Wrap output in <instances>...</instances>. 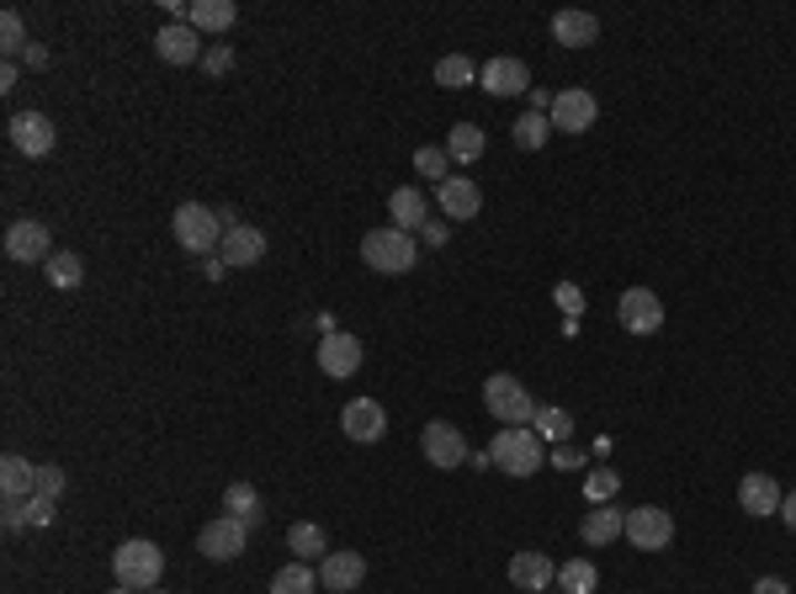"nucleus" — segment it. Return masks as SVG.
Listing matches in <instances>:
<instances>
[{"instance_id":"32","label":"nucleus","mask_w":796,"mask_h":594,"mask_svg":"<svg viewBox=\"0 0 796 594\" xmlns=\"http://www.w3.org/2000/svg\"><path fill=\"white\" fill-rule=\"evenodd\" d=\"M473 80H478V70H473L467 53H446V59L435 64V85H441V91H462V85H473Z\"/></svg>"},{"instance_id":"6","label":"nucleus","mask_w":796,"mask_h":594,"mask_svg":"<svg viewBox=\"0 0 796 594\" xmlns=\"http://www.w3.org/2000/svg\"><path fill=\"white\" fill-rule=\"evenodd\" d=\"M420 452H425V462L431 467H441V473H457V467H467V435H462L452 420H431L425 425V435H420Z\"/></svg>"},{"instance_id":"31","label":"nucleus","mask_w":796,"mask_h":594,"mask_svg":"<svg viewBox=\"0 0 796 594\" xmlns=\"http://www.w3.org/2000/svg\"><path fill=\"white\" fill-rule=\"evenodd\" d=\"M314 590H319V568L298 563V557H292L288 568L271 578V594H314Z\"/></svg>"},{"instance_id":"36","label":"nucleus","mask_w":796,"mask_h":594,"mask_svg":"<svg viewBox=\"0 0 796 594\" xmlns=\"http://www.w3.org/2000/svg\"><path fill=\"white\" fill-rule=\"evenodd\" d=\"M510 139L521 143V149H542V143L553 139V118H542V112H526V118L510 128Z\"/></svg>"},{"instance_id":"1","label":"nucleus","mask_w":796,"mask_h":594,"mask_svg":"<svg viewBox=\"0 0 796 594\" xmlns=\"http://www.w3.org/2000/svg\"><path fill=\"white\" fill-rule=\"evenodd\" d=\"M488 456H494V467H500L505 477H531V473H542L547 446H542V435H536L531 425H505L500 435H494Z\"/></svg>"},{"instance_id":"42","label":"nucleus","mask_w":796,"mask_h":594,"mask_svg":"<svg viewBox=\"0 0 796 594\" xmlns=\"http://www.w3.org/2000/svg\"><path fill=\"white\" fill-rule=\"evenodd\" d=\"M526 101H531V112H542V118H547V112H553V101H557V95H553V91H542V85H531V91H526Z\"/></svg>"},{"instance_id":"5","label":"nucleus","mask_w":796,"mask_h":594,"mask_svg":"<svg viewBox=\"0 0 796 594\" xmlns=\"http://www.w3.org/2000/svg\"><path fill=\"white\" fill-rule=\"evenodd\" d=\"M483 409H488L500 425H526V420H536V399L526 393V382L510 377V372H494V377L483 382Z\"/></svg>"},{"instance_id":"22","label":"nucleus","mask_w":796,"mask_h":594,"mask_svg":"<svg viewBox=\"0 0 796 594\" xmlns=\"http://www.w3.org/2000/svg\"><path fill=\"white\" fill-rule=\"evenodd\" d=\"M218 255H223V265H261L265 261V234L261 229H250V223H240V229H229L223 234V244H218Z\"/></svg>"},{"instance_id":"27","label":"nucleus","mask_w":796,"mask_h":594,"mask_svg":"<svg viewBox=\"0 0 796 594\" xmlns=\"http://www.w3.org/2000/svg\"><path fill=\"white\" fill-rule=\"evenodd\" d=\"M557 590L563 594H595L601 590V568H595L590 557H568V563H557Z\"/></svg>"},{"instance_id":"23","label":"nucleus","mask_w":796,"mask_h":594,"mask_svg":"<svg viewBox=\"0 0 796 594\" xmlns=\"http://www.w3.org/2000/svg\"><path fill=\"white\" fill-rule=\"evenodd\" d=\"M627 531V510H611V504H595V510H584L580 521V536L590 547H605V542H616Z\"/></svg>"},{"instance_id":"37","label":"nucleus","mask_w":796,"mask_h":594,"mask_svg":"<svg viewBox=\"0 0 796 594\" xmlns=\"http://www.w3.org/2000/svg\"><path fill=\"white\" fill-rule=\"evenodd\" d=\"M616 489H622V473H616V467H595V473H584V500L590 504L616 500Z\"/></svg>"},{"instance_id":"44","label":"nucleus","mask_w":796,"mask_h":594,"mask_svg":"<svg viewBox=\"0 0 796 594\" xmlns=\"http://www.w3.org/2000/svg\"><path fill=\"white\" fill-rule=\"evenodd\" d=\"M49 521H53V500L32 494V525H49Z\"/></svg>"},{"instance_id":"11","label":"nucleus","mask_w":796,"mask_h":594,"mask_svg":"<svg viewBox=\"0 0 796 594\" xmlns=\"http://www.w3.org/2000/svg\"><path fill=\"white\" fill-rule=\"evenodd\" d=\"M6 255H11V261H22V265H32V261L49 265V255H53L49 223H38V218H17V223L6 229Z\"/></svg>"},{"instance_id":"50","label":"nucleus","mask_w":796,"mask_h":594,"mask_svg":"<svg viewBox=\"0 0 796 594\" xmlns=\"http://www.w3.org/2000/svg\"><path fill=\"white\" fill-rule=\"evenodd\" d=\"M17 74H22L17 64H6V70H0V91H17Z\"/></svg>"},{"instance_id":"48","label":"nucleus","mask_w":796,"mask_h":594,"mask_svg":"<svg viewBox=\"0 0 796 594\" xmlns=\"http://www.w3.org/2000/svg\"><path fill=\"white\" fill-rule=\"evenodd\" d=\"M780 521L792 525V536H796V494H786V500H780Z\"/></svg>"},{"instance_id":"49","label":"nucleus","mask_w":796,"mask_h":594,"mask_svg":"<svg viewBox=\"0 0 796 594\" xmlns=\"http://www.w3.org/2000/svg\"><path fill=\"white\" fill-rule=\"evenodd\" d=\"M553 462H557V467H580V452H574V446H557Z\"/></svg>"},{"instance_id":"13","label":"nucleus","mask_w":796,"mask_h":594,"mask_svg":"<svg viewBox=\"0 0 796 594\" xmlns=\"http://www.w3.org/2000/svg\"><path fill=\"white\" fill-rule=\"evenodd\" d=\"M314 356H319V372H324V377H356V372H362V340L335 330L319 340Z\"/></svg>"},{"instance_id":"16","label":"nucleus","mask_w":796,"mask_h":594,"mask_svg":"<svg viewBox=\"0 0 796 594\" xmlns=\"http://www.w3.org/2000/svg\"><path fill=\"white\" fill-rule=\"evenodd\" d=\"M366 578V557L362 552H330V557H319V584L330 594H351L362 590Z\"/></svg>"},{"instance_id":"14","label":"nucleus","mask_w":796,"mask_h":594,"mask_svg":"<svg viewBox=\"0 0 796 594\" xmlns=\"http://www.w3.org/2000/svg\"><path fill=\"white\" fill-rule=\"evenodd\" d=\"M53 122L43 118V112H17L11 118V149L17 154H27V160H43V154H53Z\"/></svg>"},{"instance_id":"15","label":"nucleus","mask_w":796,"mask_h":594,"mask_svg":"<svg viewBox=\"0 0 796 594\" xmlns=\"http://www.w3.org/2000/svg\"><path fill=\"white\" fill-rule=\"evenodd\" d=\"M435 197H441V213H446V223H473V218L483 213V191L467 181V175H446L441 187H435Z\"/></svg>"},{"instance_id":"12","label":"nucleus","mask_w":796,"mask_h":594,"mask_svg":"<svg viewBox=\"0 0 796 594\" xmlns=\"http://www.w3.org/2000/svg\"><path fill=\"white\" fill-rule=\"evenodd\" d=\"M340 430L356 441V446H377L387 435V409L377 399H351V404L340 409Z\"/></svg>"},{"instance_id":"28","label":"nucleus","mask_w":796,"mask_h":594,"mask_svg":"<svg viewBox=\"0 0 796 594\" xmlns=\"http://www.w3.org/2000/svg\"><path fill=\"white\" fill-rule=\"evenodd\" d=\"M483 149H488V139H483V128H473V122H457V128L446 133L452 165H473V160H483Z\"/></svg>"},{"instance_id":"51","label":"nucleus","mask_w":796,"mask_h":594,"mask_svg":"<svg viewBox=\"0 0 796 594\" xmlns=\"http://www.w3.org/2000/svg\"><path fill=\"white\" fill-rule=\"evenodd\" d=\"M112 594H139V590H122V584H118V590H112Z\"/></svg>"},{"instance_id":"17","label":"nucleus","mask_w":796,"mask_h":594,"mask_svg":"<svg viewBox=\"0 0 796 594\" xmlns=\"http://www.w3.org/2000/svg\"><path fill=\"white\" fill-rule=\"evenodd\" d=\"M510 584L526 594H547L557 584V563L547 552H515L510 557Z\"/></svg>"},{"instance_id":"3","label":"nucleus","mask_w":796,"mask_h":594,"mask_svg":"<svg viewBox=\"0 0 796 594\" xmlns=\"http://www.w3.org/2000/svg\"><path fill=\"white\" fill-rule=\"evenodd\" d=\"M170 234L187 255H213L223 244V223H218V208H202V202H181L175 218H170Z\"/></svg>"},{"instance_id":"29","label":"nucleus","mask_w":796,"mask_h":594,"mask_svg":"<svg viewBox=\"0 0 796 594\" xmlns=\"http://www.w3.org/2000/svg\"><path fill=\"white\" fill-rule=\"evenodd\" d=\"M288 552L298 563H314V557H330V542H324V531L314 521H298L288 525Z\"/></svg>"},{"instance_id":"19","label":"nucleus","mask_w":796,"mask_h":594,"mask_svg":"<svg viewBox=\"0 0 796 594\" xmlns=\"http://www.w3.org/2000/svg\"><path fill=\"white\" fill-rule=\"evenodd\" d=\"M780 483H775L770 473H748L744 483H738V504H744V515H754V521H765V515H780Z\"/></svg>"},{"instance_id":"52","label":"nucleus","mask_w":796,"mask_h":594,"mask_svg":"<svg viewBox=\"0 0 796 594\" xmlns=\"http://www.w3.org/2000/svg\"><path fill=\"white\" fill-rule=\"evenodd\" d=\"M149 594H165V590H149Z\"/></svg>"},{"instance_id":"35","label":"nucleus","mask_w":796,"mask_h":594,"mask_svg":"<svg viewBox=\"0 0 796 594\" xmlns=\"http://www.w3.org/2000/svg\"><path fill=\"white\" fill-rule=\"evenodd\" d=\"M27 48H32V38H27V27H22V11H6L0 17V53H6V64H17Z\"/></svg>"},{"instance_id":"39","label":"nucleus","mask_w":796,"mask_h":594,"mask_svg":"<svg viewBox=\"0 0 796 594\" xmlns=\"http://www.w3.org/2000/svg\"><path fill=\"white\" fill-rule=\"evenodd\" d=\"M64 483H70V477H64V467L38 462V494H43V500H59V494H64Z\"/></svg>"},{"instance_id":"47","label":"nucleus","mask_w":796,"mask_h":594,"mask_svg":"<svg viewBox=\"0 0 796 594\" xmlns=\"http://www.w3.org/2000/svg\"><path fill=\"white\" fill-rule=\"evenodd\" d=\"M420 234H425V244H441V239H446V223H441V218H431Z\"/></svg>"},{"instance_id":"9","label":"nucleus","mask_w":796,"mask_h":594,"mask_svg":"<svg viewBox=\"0 0 796 594\" xmlns=\"http://www.w3.org/2000/svg\"><path fill=\"white\" fill-rule=\"evenodd\" d=\"M547 118H553V133H590L595 118H601V101L584 91V85H568V91H557Z\"/></svg>"},{"instance_id":"34","label":"nucleus","mask_w":796,"mask_h":594,"mask_svg":"<svg viewBox=\"0 0 796 594\" xmlns=\"http://www.w3.org/2000/svg\"><path fill=\"white\" fill-rule=\"evenodd\" d=\"M414 170H420L425 181L441 187V181L452 175V154H446V143H420V149H414Z\"/></svg>"},{"instance_id":"24","label":"nucleus","mask_w":796,"mask_h":594,"mask_svg":"<svg viewBox=\"0 0 796 594\" xmlns=\"http://www.w3.org/2000/svg\"><path fill=\"white\" fill-rule=\"evenodd\" d=\"M0 494H6V500H32V494H38V467H32L27 456L6 452L0 456Z\"/></svg>"},{"instance_id":"41","label":"nucleus","mask_w":796,"mask_h":594,"mask_svg":"<svg viewBox=\"0 0 796 594\" xmlns=\"http://www.w3.org/2000/svg\"><path fill=\"white\" fill-rule=\"evenodd\" d=\"M202 70H208V74H229V70H234V48H229V43L208 48V53H202Z\"/></svg>"},{"instance_id":"7","label":"nucleus","mask_w":796,"mask_h":594,"mask_svg":"<svg viewBox=\"0 0 796 594\" xmlns=\"http://www.w3.org/2000/svg\"><path fill=\"white\" fill-rule=\"evenodd\" d=\"M627 536L637 552H664L669 542H675V515L669 510H658V504H637V510H627Z\"/></svg>"},{"instance_id":"43","label":"nucleus","mask_w":796,"mask_h":594,"mask_svg":"<svg viewBox=\"0 0 796 594\" xmlns=\"http://www.w3.org/2000/svg\"><path fill=\"white\" fill-rule=\"evenodd\" d=\"M557 303H563V309H568V313H580V309H584L580 286H574V282H563V286H557Z\"/></svg>"},{"instance_id":"40","label":"nucleus","mask_w":796,"mask_h":594,"mask_svg":"<svg viewBox=\"0 0 796 594\" xmlns=\"http://www.w3.org/2000/svg\"><path fill=\"white\" fill-rule=\"evenodd\" d=\"M27 521H32V500H6V510H0V525H6V531H22Z\"/></svg>"},{"instance_id":"33","label":"nucleus","mask_w":796,"mask_h":594,"mask_svg":"<svg viewBox=\"0 0 796 594\" xmlns=\"http://www.w3.org/2000/svg\"><path fill=\"white\" fill-rule=\"evenodd\" d=\"M43 271H49V282H53V286H64V292H70V286H80V282H85V261H80L74 250H53V255H49V265H43Z\"/></svg>"},{"instance_id":"30","label":"nucleus","mask_w":796,"mask_h":594,"mask_svg":"<svg viewBox=\"0 0 796 594\" xmlns=\"http://www.w3.org/2000/svg\"><path fill=\"white\" fill-rule=\"evenodd\" d=\"M223 515H234L244 525H261V494L250 483H229L223 489Z\"/></svg>"},{"instance_id":"46","label":"nucleus","mask_w":796,"mask_h":594,"mask_svg":"<svg viewBox=\"0 0 796 594\" xmlns=\"http://www.w3.org/2000/svg\"><path fill=\"white\" fill-rule=\"evenodd\" d=\"M22 59H27V70H49V48H38V43H32V48L22 53Z\"/></svg>"},{"instance_id":"20","label":"nucleus","mask_w":796,"mask_h":594,"mask_svg":"<svg viewBox=\"0 0 796 594\" xmlns=\"http://www.w3.org/2000/svg\"><path fill=\"white\" fill-rule=\"evenodd\" d=\"M553 43H563V48H595L601 43V17L595 11H557L553 17Z\"/></svg>"},{"instance_id":"53","label":"nucleus","mask_w":796,"mask_h":594,"mask_svg":"<svg viewBox=\"0 0 796 594\" xmlns=\"http://www.w3.org/2000/svg\"><path fill=\"white\" fill-rule=\"evenodd\" d=\"M547 594H563V590H547Z\"/></svg>"},{"instance_id":"38","label":"nucleus","mask_w":796,"mask_h":594,"mask_svg":"<svg viewBox=\"0 0 796 594\" xmlns=\"http://www.w3.org/2000/svg\"><path fill=\"white\" fill-rule=\"evenodd\" d=\"M536 425H542V441L568 446V435H574V414H568V409H536Z\"/></svg>"},{"instance_id":"45","label":"nucleus","mask_w":796,"mask_h":594,"mask_svg":"<svg viewBox=\"0 0 796 594\" xmlns=\"http://www.w3.org/2000/svg\"><path fill=\"white\" fill-rule=\"evenodd\" d=\"M748 594H792V584H786V578H754Z\"/></svg>"},{"instance_id":"26","label":"nucleus","mask_w":796,"mask_h":594,"mask_svg":"<svg viewBox=\"0 0 796 594\" xmlns=\"http://www.w3.org/2000/svg\"><path fill=\"white\" fill-rule=\"evenodd\" d=\"M187 22H192L197 32H229V27L240 22V6H234V0H192Z\"/></svg>"},{"instance_id":"21","label":"nucleus","mask_w":796,"mask_h":594,"mask_svg":"<svg viewBox=\"0 0 796 594\" xmlns=\"http://www.w3.org/2000/svg\"><path fill=\"white\" fill-rule=\"evenodd\" d=\"M478 85L488 95H526L531 91V70L521 59H488L478 74Z\"/></svg>"},{"instance_id":"18","label":"nucleus","mask_w":796,"mask_h":594,"mask_svg":"<svg viewBox=\"0 0 796 594\" xmlns=\"http://www.w3.org/2000/svg\"><path fill=\"white\" fill-rule=\"evenodd\" d=\"M154 53L165 59V64H197L202 59V32L192 22H170L154 32Z\"/></svg>"},{"instance_id":"25","label":"nucleus","mask_w":796,"mask_h":594,"mask_svg":"<svg viewBox=\"0 0 796 594\" xmlns=\"http://www.w3.org/2000/svg\"><path fill=\"white\" fill-rule=\"evenodd\" d=\"M387 213H393V229L399 234H414V229H425L431 223V213H425V197L414 187H399L393 197H387Z\"/></svg>"},{"instance_id":"2","label":"nucleus","mask_w":796,"mask_h":594,"mask_svg":"<svg viewBox=\"0 0 796 594\" xmlns=\"http://www.w3.org/2000/svg\"><path fill=\"white\" fill-rule=\"evenodd\" d=\"M112 573H118L122 590H160V573H165V552L154 547V542H144V536H133V542H122L118 552H112Z\"/></svg>"},{"instance_id":"8","label":"nucleus","mask_w":796,"mask_h":594,"mask_svg":"<svg viewBox=\"0 0 796 594\" xmlns=\"http://www.w3.org/2000/svg\"><path fill=\"white\" fill-rule=\"evenodd\" d=\"M616 319H622L627 334H658L664 330V298L653 286H627L616 298Z\"/></svg>"},{"instance_id":"10","label":"nucleus","mask_w":796,"mask_h":594,"mask_svg":"<svg viewBox=\"0 0 796 594\" xmlns=\"http://www.w3.org/2000/svg\"><path fill=\"white\" fill-rule=\"evenodd\" d=\"M244 536H250V525L234 521V515H218V521H208L202 531H197V552L202 557H213V563H234L244 552Z\"/></svg>"},{"instance_id":"4","label":"nucleus","mask_w":796,"mask_h":594,"mask_svg":"<svg viewBox=\"0 0 796 594\" xmlns=\"http://www.w3.org/2000/svg\"><path fill=\"white\" fill-rule=\"evenodd\" d=\"M362 261L372 265V271H383V276H404V271H414V261H420V244H414V234H399V229L387 223V229H372V234L362 239Z\"/></svg>"}]
</instances>
